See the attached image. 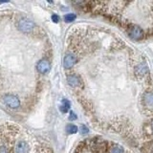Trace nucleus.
I'll return each mask as SVG.
<instances>
[{"instance_id":"f257e3e1","label":"nucleus","mask_w":153,"mask_h":153,"mask_svg":"<svg viewBox=\"0 0 153 153\" xmlns=\"http://www.w3.org/2000/svg\"><path fill=\"white\" fill-rule=\"evenodd\" d=\"M35 23L28 18H21L17 22V28L23 33H30L35 28Z\"/></svg>"},{"instance_id":"f03ea898","label":"nucleus","mask_w":153,"mask_h":153,"mask_svg":"<svg viewBox=\"0 0 153 153\" xmlns=\"http://www.w3.org/2000/svg\"><path fill=\"white\" fill-rule=\"evenodd\" d=\"M3 100H4L5 104L12 109H16L20 106V100H19L18 98L14 95H12V94L5 95L3 98Z\"/></svg>"},{"instance_id":"7ed1b4c3","label":"nucleus","mask_w":153,"mask_h":153,"mask_svg":"<svg viewBox=\"0 0 153 153\" xmlns=\"http://www.w3.org/2000/svg\"><path fill=\"white\" fill-rule=\"evenodd\" d=\"M128 36H130L134 40H140L143 37V31L141 27L138 25H132L128 28L127 30Z\"/></svg>"},{"instance_id":"20e7f679","label":"nucleus","mask_w":153,"mask_h":153,"mask_svg":"<svg viewBox=\"0 0 153 153\" xmlns=\"http://www.w3.org/2000/svg\"><path fill=\"white\" fill-rule=\"evenodd\" d=\"M76 62V57L73 53L66 54L63 59V66L65 69H71Z\"/></svg>"},{"instance_id":"39448f33","label":"nucleus","mask_w":153,"mask_h":153,"mask_svg":"<svg viewBox=\"0 0 153 153\" xmlns=\"http://www.w3.org/2000/svg\"><path fill=\"white\" fill-rule=\"evenodd\" d=\"M50 69H51V64L49 60L47 59H41L36 64V70L38 71V73H40L42 75L47 74L50 71Z\"/></svg>"},{"instance_id":"423d86ee","label":"nucleus","mask_w":153,"mask_h":153,"mask_svg":"<svg viewBox=\"0 0 153 153\" xmlns=\"http://www.w3.org/2000/svg\"><path fill=\"white\" fill-rule=\"evenodd\" d=\"M148 72V68L146 63H141L139 64L136 68H135V75L137 76H140V78H143L145 76Z\"/></svg>"},{"instance_id":"0eeeda50","label":"nucleus","mask_w":153,"mask_h":153,"mask_svg":"<svg viewBox=\"0 0 153 153\" xmlns=\"http://www.w3.org/2000/svg\"><path fill=\"white\" fill-rule=\"evenodd\" d=\"M29 150H30V148H29V146L26 142L20 141L16 143V153H29Z\"/></svg>"},{"instance_id":"6e6552de","label":"nucleus","mask_w":153,"mask_h":153,"mask_svg":"<svg viewBox=\"0 0 153 153\" xmlns=\"http://www.w3.org/2000/svg\"><path fill=\"white\" fill-rule=\"evenodd\" d=\"M67 81H68V84L72 87H76V86H79V83H80V79L78 76H75V75H70L68 76V78H67Z\"/></svg>"},{"instance_id":"1a4fd4ad","label":"nucleus","mask_w":153,"mask_h":153,"mask_svg":"<svg viewBox=\"0 0 153 153\" xmlns=\"http://www.w3.org/2000/svg\"><path fill=\"white\" fill-rule=\"evenodd\" d=\"M145 100H146V102L147 105H149V106H153V93L149 92V93L146 94Z\"/></svg>"},{"instance_id":"9d476101","label":"nucleus","mask_w":153,"mask_h":153,"mask_svg":"<svg viewBox=\"0 0 153 153\" xmlns=\"http://www.w3.org/2000/svg\"><path fill=\"white\" fill-rule=\"evenodd\" d=\"M66 131L68 134H74V133H76L78 132V127H76L75 124H68V126H66Z\"/></svg>"},{"instance_id":"9b49d317","label":"nucleus","mask_w":153,"mask_h":153,"mask_svg":"<svg viewBox=\"0 0 153 153\" xmlns=\"http://www.w3.org/2000/svg\"><path fill=\"white\" fill-rule=\"evenodd\" d=\"M123 151L124 149L123 146H121L120 145H115L113 147H111L110 153H123Z\"/></svg>"},{"instance_id":"f8f14e48","label":"nucleus","mask_w":153,"mask_h":153,"mask_svg":"<svg viewBox=\"0 0 153 153\" xmlns=\"http://www.w3.org/2000/svg\"><path fill=\"white\" fill-rule=\"evenodd\" d=\"M75 19H76V14L75 13H67L64 16V20L67 23L73 22Z\"/></svg>"},{"instance_id":"ddd939ff","label":"nucleus","mask_w":153,"mask_h":153,"mask_svg":"<svg viewBox=\"0 0 153 153\" xmlns=\"http://www.w3.org/2000/svg\"><path fill=\"white\" fill-rule=\"evenodd\" d=\"M0 153H10V148L7 146V145H0Z\"/></svg>"},{"instance_id":"4468645a","label":"nucleus","mask_w":153,"mask_h":153,"mask_svg":"<svg viewBox=\"0 0 153 153\" xmlns=\"http://www.w3.org/2000/svg\"><path fill=\"white\" fill-rule=\"evenodd\" d=\"M70 102L68 100H66V99H63L62 100V106H64L66 109H69L70 108Z\"/></svg>"},{"instance_id":"2eb2a0df","label":"nucleus","mask_w":153,"mask_h":153,"mask_svg":"<svg viewBox=\"0 0 153 153\" xmlns=\"http://www.w3.org/2000/svg\"><path fill=\"white\" fill-rule=\"evenodd\" d=\"M88 132H89L88 127H86L85 126H80V133L82 134V135H86Z\"/></svg>"},{"instance_id":"dca6fc26","label":"nucleus","mask_w":153,"mask_h":153,"mask_svg":"<svg viewBox=\"0 0 153 153\" xmlns=\"http://www.w3.org/2000/svg\"><path fill=\"white\" fill-rule=\"evenodd\" d=\"M52 20L54 21L55 23H57L59 21V16H57V14H56V13H54L52 16Z\"/></svg>"},{"instance_id":"f3484780","label":"nucleus","mask_w":153,"mask_h":153,"mask_svg":"<svg viewBox=\"0 0 153 153\" xmlns=\"http://www.w3.org/2000/svg\"><path fill=\"white\" fill-rule=\"evenodd\" d=\"M69 120L70 121H75V120H76V115L74 113V112H70V116H69Z\"/></svg>"},{"instance_id":"a211bd4d","label":"nucleus","mask_w":153,"mask_h":153,"mask_svg":"<svg viewBox=\"0 0 153 153\" xmlns=\"http://www.w3.org/2000/svg\"><path fill=\"white\" fill-rule=\"evenodd\" d=\"M151 152L153 153V143H152V146H151Z\"/></svg>"},{"instance_id":"6ab92c4d","label":"nucleus","mask_w":153,"mask_h":153,"mask_svg":"<svg viewBox=\"0 0 153 153\" xmlns=\"http://www.w3.org/2000/svg\"><path fill=\"white\" fill-rule=\"evenodd\" d=\"M152 128H153V122H152Z\"/></svg>"}]
</instances>
